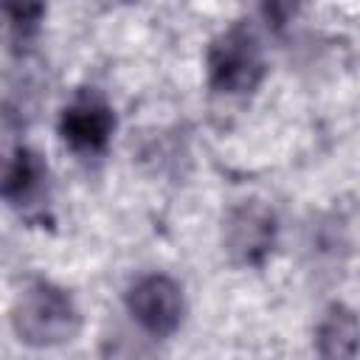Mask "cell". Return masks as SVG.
Returning a JSON list of instances; mask_svg holds the SVG:
<instances>
[{
  "label": "cell",
  "instance_id": "obj_4",
  "mask_svg": "<svg viewBox=\"0 0 360 360\" xmlns=\"http://www.w3.org/2000/svg\"><path fill=\"white\" fill-rule=\"evenodd\" d=\"M127 312L143 332L155 338H166L183 321L186 312L183 287L163 273L141 276L127 290Z\"/></svg>",
  "mask_w": 360,
  "mask_h": 360
},
{
  "label": "cell",
  "instance_id": "obj_3",
  "mask_svg": "<svg viewBox=\"0 0 360 360\" xmlns=\"http://www.w3.org/2000/svg\"><path fill=\"white\" fill-rule=\"evenodd\" d=\"M276 233H278L276 214L259 200L233 205L222 222L225 253L242 267L264 264V259L273 253Z\"/></svg>",
  "mask_w": 360,
  "mask_h": 360
},
{
  "label": "cell",
  "instance_id": "obj_2",
  "mask_svg": "<svg viewBox=\"0 0 360 360\" xmlns=\"http://www.w3.org/2000/svg\"><path fill=\"white\" fill-rule=\"evenodd\" d=\"M208 87L225 96H242L259 87L264 79V53L256 31L236 22L219 31L205 51Z\"/></svg>",
  "mask_w": 360,
  "mask_h": 360
},
{
  "label": "cell",
  "instance_id": "obj_5",
  "mask_svg": "<svg viewBox=\"0 0 360 360\" xmlns=\"http://www.w3.org/2000/svg\"><path fill=\"white\" fill-rule=\"evenodd\" d=\"M115 132V112L96 90H82L59 115L62 141L79 155H98Z\"/></svg>",
  "mask_w": 360,
  "mask_h": 360
},
{
  "label": "cell",
  "instance_id": "obj_1",
  "mask_svg": "<svg viewBox=\"0 0 360 360\" xmlns=\"http://www.w3.org/2000/svg\"><path fill=\"white\" fill-rule=\"evenodd\" d=\"M11 329L20 343L34 349H51L79 335L82 312L68 290L48 278H31L14 298Z\"/></svg>",
  "mask_w": 360,
  "mask_h": 360
},
{
  "label": "cell",
  "instance_id": "obj_8",
  "mask_svg": "<svg viewBox=\"0 0 360 360\" xmlns=\"http://www.w3.org/2000/svg\"><path fill=\"white\" fill-rule=\"evenodd\" d=\"M3 17H6V25L8 31L17 37V39H28L31 34H37L39 22H42V14H45V6H3L0 8Z\"/></svg>",
  "mask_w": 360,
  "mask_h": 360
},
{
  "label": "cell",
  "instance_id": "obj_6",
  "mask_svg": "<svg viewBox=\"0 0 360 360\" xmlns=\"http://www.w3.org/2000/svg\"><path fill=\"white\" fill-rule=\"evenodd\" d=\"M48 180L45 160L28 146L0 149V200L28 208L42 200Z\"/></svg>",
  "mask_w": 360,
  "mask_h": 360
},
{
  "label": "cell",
  "instance_id": "obj_7",
  "mask_svg": "<svg viewBox=\"0 0 360 360\" xmlns=\"http://www.w3.org/2000/svg\"><path fill=\"white\" fill-rule=\"evenodd\" d=\"M315 346L323 360H354L357 354V318L346 304H332L318 323Z\"/></svg>",
  "mask_w": 360,
  "mask_h": 360
}]
</instances>
